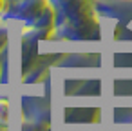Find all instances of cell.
<instances>
[{
  "mask_svg": "<svg viewBox=\"0 0 132 131\" xmlns=\"http://www.w3.org/2000/svg\"><path fill=\"white\" fill-rule=\"evenodd\" d=\"M6 9V4H4V0H0V13H2Z\"/></svg>",
  "mask_w": 132,
  "mask_h": 131,
  "instance_id": "cell-1",
  "label": "cell"
}]
</instances>
